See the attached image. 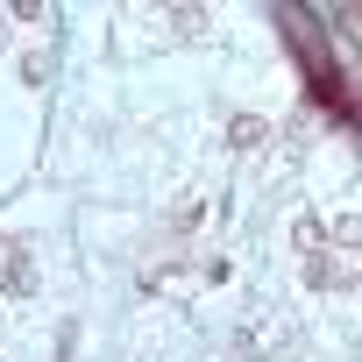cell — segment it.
<instances>
[{
	"label": "cell",
	"instance_id": "cell-1",
	"mask_svg": "<svg viewBox=\"0 0 362 362\" xmlns=\"http://www.w3.org/2000/svg\"><path fill=\"white\" fill-rule=\"evenodd\" d=\"M0 291H8V298H29V291H36V263H29V256H8V270H0Z\"/></svg>",
	"mask_w": 362,
	"mask_h": 362
},
{
	"label": "cell",
	"instance_id": "cell-2",
	"mask_svg": "<svg viewBox=\"0 0 362 362\" xmlns=\"http://www.w3.org/2000/svg\"><path fill=\"white\" fill-rule=\"evenodd\" d=\"M341 277H348V270H341V263H334V256H320V249H313V256H305V284H320V291H334V284H341Z\"/></svg>",
	"mask_w": 362,
	"mask_h": 362
},
{
	"label": "cell",
	"instance_id": "cell-3",
	"mask_svg": "<svg viewBox=\"0 0 362 362\" xmlns=\"http://www.w3.org/2000/svg\"><path fill=\"white\" fill-rule=\"evenodd\" d=\"M228 135H235V149H249V142H263V121H256V114H249V121H235V128H228Z\"/></svg>",
	"mask_w": 362,
	"mask_h": 362
}]
</instances>
